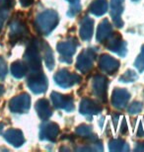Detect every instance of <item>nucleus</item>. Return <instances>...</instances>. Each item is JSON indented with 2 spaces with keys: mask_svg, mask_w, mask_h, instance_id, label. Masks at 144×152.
Listing matches in <instances>:
<instances>
[{
  "mask_svg": "<svg viewBox=\"0 0 144 152\" xmlns=\"http://www.w3.org/2000/svg\"><path fill=\"white\" fill-rule=\"evenodd\" d=\"M4 137H5L6 140H7L8 142H10V143H12L13 145H19L20 142H21L19 132L14 130V129L8 130V132L4 134Z\"/></svg>",
  "mask_w": 144,
  "mask_h": 152,
  "instance_id": "obj_1",
  "label": "nucleus"
},
{
  "mask_svg": "<svg viewBox=\"0 0 144 152\" xmlns=\"http://www.w3.org/2000/svg\"><path fill=\"white\" fill-rule=\"evenodd\" d=\"M7 73V66L5 61L0 57V79L4 78V76Z\"/></svg>",
  "mask_w": 144,
  "mask_h": 152,
  "instance_id": "obj_2",
  "label": "nucleus"
},
{
  "mask_svg": "<svg viewBox=\"0 0 144 152\" xmlns=\"http://www.w3.org/2000/svg\"><path fill=\"white\" fill-rule=\"evenodd\" d=\"M6 16H7L6 12L3 10V9H0V30H1L3 24H4V21L6 19Z\"/></svg>",
  "mask_w": 144,
  "mask_h": 152,
  "instance_id": "obj_3",
  "label": "nucleus"
},
{
  "mask_svg": "<svg viewBox=\"0 0 144 152\" xmlns=\"http://www.w3.org/2000/svg\"><path fill=\"white\" fill-rule=\"evenodd\" d=\"M3 92H4V89H3V86H1V85H0V96L2 95Z\"/></svg>",
  "mask_w": 144,
  "mask_h": 152,
  "instance_id": "obj_4",
  "label": "nucleus"
}]
</instances>
